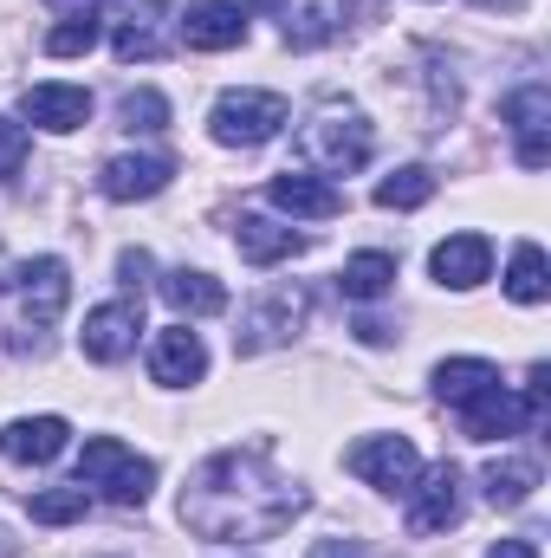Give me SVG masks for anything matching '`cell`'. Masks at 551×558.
I'll return each mask as SVG.
<instances>
[{
	"instance_id": "19",
	"label": "cell",
	"mask_w": 551,
	"mask_h": 558,
	"mask_svg": "<svg viewBox=\"0 0 551 558\" xmlns=\"http://www.w3.org/2000/svg\"><path fill=\"white\" fill-rule=\"evenodd\" d=\"M20 111L39 124V131H78L85 118H91V92L85 85H33L26 98H20Z\"/></svg>"
},
{
	"instance_id": "9",
	"label": "cell",
	"mask_w": 551,
	"mask_h": 558,
	"mask_svg": "<svg viewBox=\"0 0 551 558\" xmlns=\"http://www.w3.org/2000/svg\"><path fill=\"white\" fill-rule=\"evenodd\" d=\"M506 124L519 143V169H546L551 162V92L546 85H519L506 98Z\"/></svg>"
},
{
	"instance_id": "2",
	"label": "cell",
	"mask_w": 551,
	"mask_h": 558,
	"mask_svg": "<svg viewBox=\"0 0 551 558\" xmlns=\"http://www.w3.org/2000/svg\"><path fill=\"white\" fill-rule=\"evenodd\" d=\"M370 149H377V137H370L364 111H351V105H325V111H311V118L298 124V156L318 162L325 175H351V169H364Z\"/></svg>"
},
{
	"instance_id": "13",
	"label": "cell",
	"mask_w": 551,
	"mask_h": 558,
	"mask_svg": "<svg viewBox=\"0 0 551 558\" xmlns=\"http://www.w3.org/2000/svg\"><path fill=\"white\" fill-rule=\"evenodd\" d=\"M247 39V13L234 0H195L182 20V46L188 52H234Z\"/></svg>"
},
{
	"instance_id": "18",
	"label": "cell",
	"mask_w": 551,
	"mask_h": 558,
	"mask_svg": "<svg viewBox=\"0 0 551 558\" xmlns=\"http://www.w3.org/2000/svg\"><path fill=\"white\" fill-rule=\"evenodd\" d=\"M65 416H20L0 428V454L7 461H20V468H46V461H59L65 454Z\"/></svg>"
},
{
	"instance_id": "6",
	"label": "cell",
	"mask_w": 551,
	"mask_h": 558,
	"mask_svg": "<svg viewBox=\"0 0 551 558\" xmlns=\"http://www.w3.org/2000/svg\"><path fill=\"white\" fill-rule=\"evenodd\" d=\"M305 312H311V299H305V286H273L267 299H254L247 312H241V331H234V351L241 357H260V351H279L298 325H305Z\"/></svg>"
},
{
	"instance_id": "10",
	"label": "cell",
	"mask_w": 551,
	"mask_h": 558,
	"mask_svg": "<svg viewBox=\"0 0 551 558\" xmlns=\"http://www.w3.org/2000/svg\"><path fill=\"white\" fill-rule=\"evenodd\" d=\"M149 377H156L162 390L201 384V377H208V344H201V331H188V325L156 331V344H149Z\"/></svg>"
},
{
	"instance_id": "1",
	"label": "cell",
	"mask_w": 551,
	"mask_h": 558,
	"mask_svg": "<svg viewBox=\"0 0 551 558\" xmlns=\"http://www.w3.org/2000/svg\"><path fill=\"white\" fill-rule=\"evenodd\" d=\"M305 513V487H292L267 461V448H221L182 487V526L215 546H260L279 539Z\"/></svg>"
},
{
	"instance_id": "33",
	"label": "cell",
	"mask_w": 551,
	"mask_h": 558,
	"mask_svg": "<svg viewBox=\"0 0 551 558\" xmlns=\"http://www.w3.org/2000/svg\"><path fill=\"white\" fill-rule=\"evenodd\" d=\"M351 331H357V338H364V344H390V325H383V318H357V325H351Z\"/></svg>"
},
{
	"instance_id": "12",
	"label": "cell",
	"mask_w": 551,
	"mask_h": 558,
	"mask_svg": "<svg viewBox=\"0 0 551 558\" xmlns=\"http://www.w3.org/2000/svg\"><path fill=\"white\" fill-rule=\"evenodd\" d=\"M532 410H526V397H513L506 384H493V390H480V397H467L461 403V428L474 435V441H506V435H519V428H532Z\"/></svg>"
},
{
	"instance_id": "28",
	"label": "cell",
	"mask_w": 551,
	"mask_h": 558,
	"mask_svg": "<svg viewBox=\"0 0 551 558\" xmlns=\"http://www.w3.org/2000/svg\"><path fill=\"white\" fill-rule=\"evenodd\" d=\"M98 46V13H72V20H59L52 33H46V52L52 59H78V52H91Z\"/></svg>"
},
{
	"instance_id": "24",
	"label": "cell",
	"mask_w": 551,
	"mask_h": 558,
	"mask_svg": "<svg viewBox=\"0 0 551 558\" xmlns=\"http://www.w3.org/2000/svg\"><path fill=\"white\" fill-rule=\"evenodd\" d=\"M390 286H396V254H377V247L370 254H351L344 274H338V292L344 299H383Z\"/></svg>"
},
{
	"instance_id": "31",
	"label": "cell",
	"mask_w": 551,
	"mask_h": 558,
	"mask_svg": "<svg viewBox=\"0 0 551 558\" xmlns=\"http://www.w3.org/2000/svg\"><path fill=\"white\" fill-rule=\"evenodd\" d=\"M20 162H26V131H20L13 118H0V175L13 182V175H20Z\"/></svg>"
},
{
	"instance_id": "34",
	"label": "cell",
	"mask_w": 551,
	"mask_h": 558,
	"mask_svg": "<svg viewBox=\"0 0 551 558\" xmlns=\"http://www.w3.org/2000/svg\"><path fill=\"white\" fill-rule=\"evenodd\" d=\"M487 558H539V546H532V539H500Z\"/></svg>"
},
{
	"instance_id": "20",
	"label": "cell",
	"mask_w": 551,
	"mask_h": 558,
	"mask_svg": "<svg viewBox=\"0 0 551 558\" xmlns=\"http://www.w3.org/2000/svg\"><path fill=\"white\" fill-rule=\"evenodd\" d=\"M234 247H241V260H254V267H279V260L305 254V234L279 228L267 215H241V221H234Z\"/></svg>"
},
{
	"instance_id": "5",
	"label": "cell",
	"mask_w": 551,
	"mask_h": 558,
	"mask_svg": "<svg viewBox=\"0 0 551 558\" xmlns=\"http://www.w3.org/2000/svg\"><path fill=\"white\" fill-rule=\"evenodd\" d=\"M13 292H20V351H33L39 338L33 331H46V325H59V312H65V299H72V267L59 260V254H39V260H26L20 279H13Z\"/></svg>"
},
{
	"instance_id": "23",
	"label": "cell",
	"mask_w": 551,
	"mask_h": 558,
	"mask_svg": "<svg viewBox=\"0 0 551 558\" xmlns=\"http://www.w3.org/2000/svg\"><path fill=\"white\" fill-rule=\"evenodd\" d=\"M480 487H487V500H493V507H526V500H532V487H539V461L506 454V461H493V468L480 474Z\"/></svg>"
},
{
	"instance_id": "36",
	"label": "cell",
	"mask_w": 551,
	"mask_h": 558,
	"mask_svg": "<svg viewBox=\"0 0 551 558\" xmlns=\"http://www.w3.org/2000/svg\"><path fill=\"white\" fill-rule=\"evenodd\" d=\"M0 558H13V539H7V533H0Z\"/></svg>"
},
{
	"instance_id": "29",
	"label": "cell",
	"mask_w": 551,
	"mask_h": 558,
	"mask_svg": "<svg viewBox=\"0 0 551 558\" xmlns=\"http://www.w3.org/2000/svg\"><path fill=\"white\" fill-rule=\"evenodd\" d=\"M118 118H124V131H169V98L162 92H131L118 105Z\"/></svg>"
},
{
	"instance_id": "11",
	"label": "cell",
	"mask_w": 551,
	"mask_h": 558,
	"mask_svg": "<svg viewBox=\"0 0 551 558\" xmlns=\"http://www.w3.org/2000/svg\"><path fill=\"white\" fill-rule=\"evenodd\" d=\"M409 533L415 539H428V533H448L454 520H461V474L441 461V468H428V474H415L409 487Z\"/></svg>"
},
{
	"instance_id": "25",
	"label": "cell",
	"mask_w": 551,
	"mask_h": 558,
	"mask_svg": "<svg viewBox=\"0 0 551 558\" xmlns=\"http://www.w3.org/2000/svg\"><path fill=\"white\" fill-rule=\"evenodd\" d=\"M506 292L519 299V305H539L551 292V279H546V247L539 241H519L513 247V267H506Z\"/></svg>"
},
{
	"instance_id": "22",
	"label": "cell",
	"mask_w": 551,
	"mask_h": 558,
	"mask_svg": "<svg viewBox=\"0 0 551 558\" xmlns=\"http://www.w3.org/2000/svg\"><path fill=\"white\" fill-rule=\"evenodd\" d=\"M500 384V371L487 364V357H448V364H434V397L441 403H467V397H480V390H493Z\"/></svg>"
},
{
	"instance_id": "8",
	"label": "cell",
	"mask_w": 551,
	"mask_h": 558,
	"mask_svg": "<svg viewBox=\"0 0 551 558\" xmlns=\"http://www.w3.org/2000/svg\"><path fill=\"white\" fill-rule=\"evenodd\" d=\"M137 331H143V299H111V305L85 312L78 344H85V357H91V364H118V357H131V351H137Z\"/></svg>"
},
{
	"instance_id": "7",
	"label": "cell",
	"mask_w": 551,
	"mask_h": 558,
	"mask_svg": "<svg viewBox=\"0 0 551 558\" xmlns=\"http://www.w3.org/2000/svg\"><path fill=\"white\" fill-rule=\"evenodd\" d=\"M344 468H351L357 481L383 487V494H409L415 474H421V454H415L409 435H364V441H351Z\"/></svg>"
},
{
	"instance_id": "16",
	"label": "cell",
	"mask_w": 551,
	"mask_h": 558,
	"mask_svg": "<svg viewBox=\"0 0 551 558\" xmlns=\"http://www.w3.org/2000/svg\"><path fill=\"white\" fill-rule=\"evenodd\" d=\"M98 7H105V13H111V26H118L111 52H118L124 65H137V59H156V52H162V39H156L162 0H98Z\"/></svg>"
},
{
	"instance_id": "4",
	"label": "cell",
	"mask_w": 551,
	"mask_h": 558,
	"mask_svg": "<svg viewBox=\"0 0 551 558\" xmlns=\"http://www.w3.org/2000/svg\"><path fill=\"white\" fill-rule=\"evenodd\" d=\"M285 124H292V105L279 92H221L215 98V118H208L215 143H228V149H260Z\"/></svg>"
},
{
	"instance_id": "3",
	"label": "cell",
	"mask_w": 551,
	"mask_h": 558,
	"mask_svg": "<svg viewBox=\"0 0 551 558\" xmlns=\"http://www.w3.org/2000/svg\"><path fill=\"white\" fill-rule=\"evenodd\" d=\"M78 487H85V494L98 487V494L118 500V507H143L149 487H156V461L131 454L118 435H91L85 454H78Z\"/></svg>"
},
{
	"instance_id": "37",
	"label": "cell",
	"mask_w": 551,
	"mask_h": 558,
	"mask_svg": "<svg viewBox=\"0 0 551 558\" xmlns=\"http://www.w3.org/2000/svg\"><path fill=\"white\" fill-rule=\"evenodd\" d=\"M480 7H519V0H480Z\"/></svg>"
},
{
	"instance_id": "21",
	"label": "cell",
	"mask_w": 551,
	"mask_h": 558,
	"mask_svg": "<svg viewBox=\"0 0 551 558\" xmlns=\"http://www.w3.org/2000/svg\"><path fill=\"white\" fill-rule=\"evenodd\" d=\"M162 299H169L182 318H215V312H228V286L215 274H195V267L162 274Z\"/></svg>"
},
{
	"instance_id": "35",
	"label": "cell",
	"mask_w": 551,
	"mask_h": 558,
	"mask_svg": "<svg viewBox=\"0 0 551 558\" xmlns=\"http://www.w3.org/2000/svg\"><path fill=\"white\" fill-rule=\"evenodd\" d=\"M52 7H65V13H98V0H52Z\"/></svg>"
},
{
	"instance_id": "14",
	"label": "cell",
	"mask_w": 551,
	"mask_h": 558,
	"mask_svg": "<svg viewBox=\"0 0 551 558\" xmlns=\"http://www.w3.org/2000/svg\"><path fill=\"white\" fill-rule=\"evenodd\" d=\"M169 175H175L169 156H111L98 169V189H105V202H149L169 189Z\"/></svg>"
},
{
	"instance_id": "27",
	"label": "cell",
	"mask_w": 551,
	"mask_h": 558,
	"mask_svg": "<svg viewBox=\"0 0 551 558\" xmlns=\"http://www.w3.org/2000/svg\"><path fill=\"white\" fill-rule=\"evenodd\" d=\"M428 195H434V169H421V162H409V169H396V175L377 182V208H421Z\"/></svg>"
},
{
	"instance_id": "30",
	"label": "cell",
	"mask_w": 551,
	"mask_h": 558,
	"mask_svg": "<svg viewBox=\"0 0 551 558\" xmlns=\"http://www.w3.org/2000/svg\"><path fill=\"white\" fill-rule=\"evenodd\" d=\"M325 39H331V20H325V7H305V13H298V26L285 20V46H298V52H305V46H325Z\"/></svg>"
},
{
	"instance_id": "32",
	"label": "cell",
	"mask_w": 551,
	"mask_h": 558,
	"mask_svg": "<svg viewBox=\"0 0 551 558\" xmlns=\"http://www.w3.org/2000/svg\"><path fill=\"white\" fill-rule=\"evenodd\" d=\"M149 274H156V260H149L143 247H131V254H118V279H124L131 292H143V279H149Z\"/></svg>"
},
{
	"instance_id": "17",
	"label": "cell",
	"mask_w": 551,
	"mask_h": 558,
	"mask_svg": "<svg viewBox=\"0 0 551 558\" xmlns=\"http://www.w3.org/2000/svg\"><path fill=\"white\" fill-rule=\"evenodd\" d=\"M267 202L285 208V215H298V221H331V215H344V189H331V182H318V175H305V169H285L267 182Z\"/></svg>"
},
{
	"instance_id": "26",
	"label": "cell",
	"mask_w": 551,
	"mask_h": 558,
	"mask_svg": "<svg viewBox=\"0 0 551 558\" xmlns=\"http://www.w3.org/2000/svg\"><path fill=\"white\" fill-rule=\"evenodd\" d=\"M26 513L39 520V526H72V520H85L91 513V494L72 481V487H46V494H33L26 500Z\"/></svg>"
},
{
	"instance_id": "15",
	"label": "cell",
	"mask_w": 551,
	"mask_h": 558,
	"mask_svg": "<svg viewBox=\"0 0 551 558\" xmlns=\"http://www.w3.org/2000/svg\"><path fill=\"white\" fill-rule=\"evenodd\" d=\"M428 274L454 292H474L480 279L493 274V241L487 234H448L434 254H428Z\"/></svg>"
},
{
	"instance_id": "38",
	"label": "cell",
	"mask_w": 551,
	"mask_h": 558,
	"mask_svg": "<svg viewBox=\"0 0 551 558\" xmlns=\"http://www.w3.org/2000/svg\"><path fill=\"white\" fill-rule=\"evenodd\" d=\"M247 7H285V0H247Z\"/></svg>"
}]
</instances>
